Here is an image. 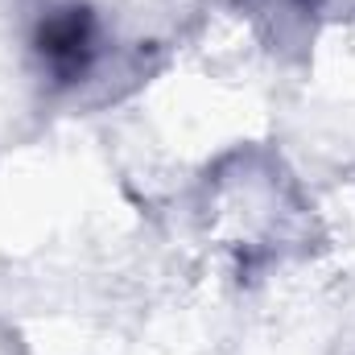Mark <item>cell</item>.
I'll return each mask as SVG.
<instances>
[{"label": "cell", "mask_w": 355, "mask_h": 355, "mask_svg": "<svg viewBox=\"0 0 355 355\" xmlns=\"http://www.w3.org/2000/svg\"><path fill=\"white\" fill-rule=\"evenodd\" d=\"M42 54L62 71V75H75L83 71L91 54V25L83 12H67V17H54L42 33Z\"/></svg>", "instance_id": "obj_1"}]
</instances>
